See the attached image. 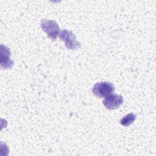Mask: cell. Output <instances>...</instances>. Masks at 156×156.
<instances>
[{"mask_svg": "<svg viewBox=\"0 0 156 156\" xmlns=\"http://www.w3.org/2000/svg\"><path fill=\"white\" fill-rule=\"evenodd\" d=\"M115 91L113 84L110 82H101L95 83L92 88V92L99 98L106 97Z\"/></svg>", "mask_w": 156, "mask_h": 156, "instance_id": "obj_2", "label": "cell"}, {"mask_svg": "<svg viewBox=\"0 0 156 156\" xmlns=\"http://www.w3.org/2000/svg\"><path fill=\"white\" fill-rule=\"evenodd\" d=\"M40 26L42 30L47 34L48 37L52 40H55L58 35H60V27L57 23L54 20H43L40 23Z\"/></svg>", "mask_w": 156, "mask_h": 156, "instance_id": "obj_1", "label": "cell"}, {"mask_svg": "<svg viewBox=\"0 0 156 156\" xmlns=\"http://www.w3.org/2000/svg\"><path fill=\"white\" fill-rule=\"evenodd\" d=\"M124 99L122 96L112 93L106 96L103 101V104L109 110H115L119 107L123 103Z\"/></svg>", "mask_w": 156, "mask_h": 156, "instance_id": "obj_4", "label": "cell"}, {"mask_svg": "<svg viewBox=\"0 0 156 156\" xmlns=\"http://www.w3.org/2000/svg\"><path fill=\"white\" fill-rule=\"evenodd\" d=\"M136 116L133 113H130L127 115L124 116L121 120L120 124L123 126H129L135 120Z\"/></svg>", "mask_w": 156, "mask_h": 156, "instance_id": "obj_5", "label": "cell"}, {"mask_svg": "<svg viewBox=\"0 0 156 156\" xmlns=\"http://www.w3.org/2000/svg\"><path fill=\"white\" fill-rule=\"evenodd\" d=\"M59 37L64 41L66 47L69 49L73 50L81 46V43L77 40L75 34L71 31L63 29L60 32Z\"/></svg>", "mask_w": 156, "mask_h": 156, "instance_id": "obj_3", "label": "cell"}]
</instances>
